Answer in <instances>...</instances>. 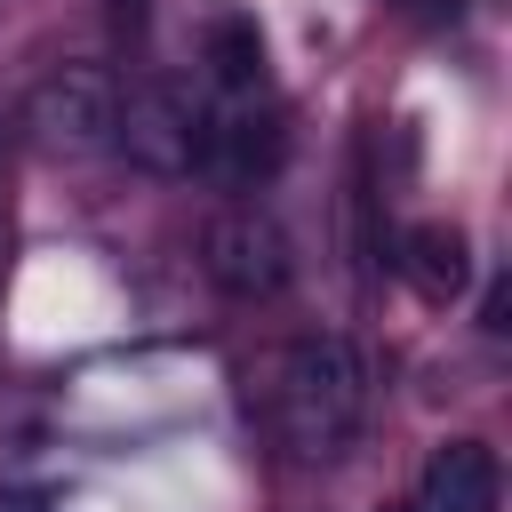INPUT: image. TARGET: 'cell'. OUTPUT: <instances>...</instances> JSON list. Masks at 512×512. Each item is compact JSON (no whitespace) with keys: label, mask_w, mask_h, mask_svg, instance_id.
Here are the masks:
<instances>
[{"label":"cell","mask_w":512,"mask_h":512,"mask_svg":"<svg viewBox=\"0 0 512 512\" xmlns=\"http://www.w3.org/2000/svg\"><path fill=\"white\" fill-rule=\"evenodd\" d=\"M264 424L296 464H336L368 416V368L344 336H288L264 368Z\"/></svg>","instance_id":"cell-1"},{"label":"cell","mask_w":512,"mask_h":512,"mask_svg":"<svg viewBox=\"0 0 512 512\" xmlns=\"http://www.w3.org/2000/svg\"><path fill=\"white\" fill-rule=\"evenodd\" d=\"M24 136L48 160H96L120 136V72L104 56H64L24 88Z\"/></svg>","instance_id":"cell-2"},{"label":"cell","mask_w":512,"mask_h":512,"mask_svg":"<svg viewBox=\"0 0 512 512\" xmlns=\"http://www.w3.org/2000/svg\"><path fill=\"white\" fill-rule=\"evenodd\" d=\"M144 176H192L200 168V144H208V112H200V96L184 88V80H168V72H152V80H136L128 96H120V136H112Z\"/></svg>","instance_id":"cell-3"},{"label":"cell","mask_w":512,"mask_h":512,"mask_svg":"<svg viewBox=\"0 0 512 512\" xmlns=\"http://www.w3.org/2000/svg\"><path fill=\"white\" fill-rule=\"evenodd\" d=\"M200 264H208V280L232 304H272L288 288V272H296V248H288V232L264 208H224L200 232Z\"/></svg>","instance_id":"cell-4"},{"label":"cell","mask_w":512,"mask_h":512,"mask_svg":"<svg viewBox=\"0 0 512 512\" xmlns=\"http://www.w3.org/2000/svg\"><path fill=\"white\" fill-rule=\"evenodd\" d=\"M272 160H280L272 104H216V112H208L200 176H216V184H256V176H272Z\"/></svg>","instance_id":"cell-5"},{"label":"cell","mask_w":512,"mask_h":512,"mask_svg":"<svg viewBox=\"0 0 512 512\" xmlns=\"http://www.w3.org/2000/svg\"><path fill=\"white\" fill-rule=\"evenodd\" d=\"M392 512H496V448L488 440H440L416 496Z\"/></svg>","instance_id":"cell-6"},{"label":"cell","mask_w":512,"mask_h":512,"mask_svg":"<svg viewBox=\"0 0 512 512\" xmlns=\"http://www.w3.org/2000/svg\"><path fill=\"white\" fill-rule=\"evenodd\" d=\"M200 56H208V88H216V104H272L264 32H256L248 16H208Z\"/></svg>","instance_id":"cell-7"},{"label":"cell","mask_w":512,"mask_h":512,"mask_svg":"<svg viewBox=\"0 0 512 512\" xmlns=\"http://www.w3.org/2000/svg\"><path fill=\"white\" fill-rule=\"evenodd\" d=\"M400 272H408V288H416L424 304H448V296L472 288V240H464L456 224H416V232L400 240Z\"/></svg>","instance_id":"cell-8"},{"label":"cell","mask_w":512,"mask_h":512,"mask_svg":"<svg viewBox=\"0 0 512 512\" xmlns=\"http://www.w3.org/2000/svg\"><path fill=\"white\" fill-rule=\"evenodd\" d=\"M144 24H152V0H112V32L120 40H144Z\"/></svg>","instance_id":"cell-9"},{"label":"cell","mask_w":512,"mask_h":512,"mask_svg":"<svg viewBox=\"0 0 512 512\" xmlns=\"http://www.w3.org/2000/svg\"><path fill=\"white\" fill-rule=\"evenodd\" d=\"M0 248H8V240H0Z\"/></svg>","instance_id":"cell-10"}]
</instances>
